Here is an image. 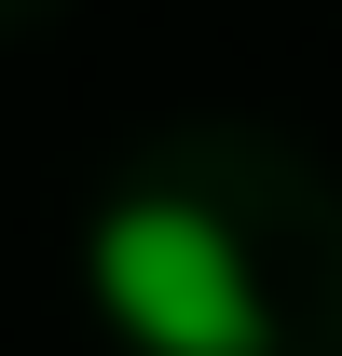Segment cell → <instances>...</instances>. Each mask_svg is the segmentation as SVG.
I'll return each mask as SVG.
<instances>
[{"label":"cell","mask_w":342,"mask_h":356,"mask_svg":"<svg viewBox=\"0 0 342 356\" xmlns=\"http://www.w3.org/2000/svg\"><path fill=\"white\" fill-rule=\"evenodd\" d=\"M96 302L137 356H260V274L192 192H124L96 220Z\"/></svg>","instance_id":"1"}]
</instances>
